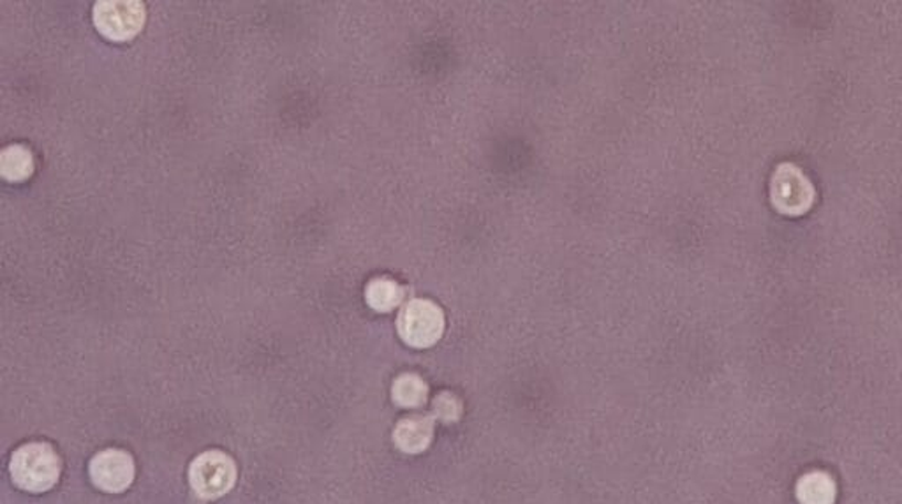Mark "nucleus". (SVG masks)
I'll use <instances>...</instances> for the list:
<instances>
[{"label": "nucleus", "mask_w": 902, "mask_h": 504, "mask_svg": "<svg viewBox=\"0 0 902 504\" xmlns=\"http://www.w3.org/2000/svg\"><path fill=\"white\" fill-rule=\"evenodd\" d=\"M9 471L23 491L44 492L57 483L61 462L49 444H25L14 452Z\"/></svg>", "instance_id": "f257e3e1"}, {"label": "nucleus", "mask_w": 902, "mask_h": 504, "mask_svg": "<svg viewBox=\"0 0 902 504\" xmlns=\"http://www.w3.org/2000/svg\"><path fill=\"white\" fill-rule=\"evenodd\" d=\"M397 330L407 346L425 350L445 334V312L431 300H411L399 312Z\"/></svg>", "instance_id": "f03ea898"}, {"label": "nucleus", "mask_w": 902, "mask_h": 504, "mask_svg": "<svg viewBox=\"0 0 902 504\" xmlns=\"http://www.w3.org/2000/svg\"><path fill=\"white\" fill-rule=\"evenodd\" d=\"M92 18L97 31L108 40L127 41L144 29L145 6L138 0H100Z\"/></svg>", "instance_id": "7ed1b4c3"}, {"label": "nucleus", "mask_w": 902, "mask_h": 504, "mask_svg": "<svg viewBox=\"0 0 902 504\" xmlns=\"http://www.w3.org/2000/svg\"><path fill=\"white\" fill-rule=\"evenodd\" d=\"M189 480L198 496L217 500L235 485L236 468L224 453L206 452L192 462Z\"/></svg>", "instance_id": "20e7f679"}, {"label": "nucleus", "mask_w": 902, "mask_h": 504, "mask_svg": "<svg viewBox=\"0 0 902 504\" xmlns=\"http://www.w3.org/2000/svg\"><path fill=\"white\" fill-rule=\"evenodd\" d=\"M92 482L100 491H126L135 479V464L131 457L120 450H106L94 457L91 462Z\"/></svg>", "instance_id": "39448f33"}, {"label": "nucleus", "mask_w": 902, "mask_h": 504, "mask_svg": "<svg viewBox=\"0 0 902 504\" xmlns=\"http://www.w3.org/2000/svg\"><path fill=\"white\" fill-rule=\"evenodd\" d=\"M434 436V420L431 417H411L395 427L393 441L402 452L422 453L427 450Z\"/></svg>", "instance_id": "423d86ee"}, {"label": "nucleus", "mask_w": 902, "mask_h": 504, "mask_svg": "<svg viewBox=\"0 0 902 504\" xmlns=\"http://www.w3.org/2000/svg\"><path fill=\"white\" fill-rule=\"evenodd\" d=\"M797 500L800 504H834L836 483L827 473L815 471L806 474L797 483Z\"/></svg>", "instance_id": "0eeeda50"}, {"label": "nucleus", "mask_w": 902, "mask_h": 504, "mask_svg": "<svg viewBox=\"0 0 902 504\" xmlns=\"http://www.w3.org/2000/svg\"><path fill=\"white\" fill-rule=\"evenodd\" d=\"M404 288L389 277H375L365 288V300L374 311L390 312L401 305Z\"/></svg>", "instance_id": "6e6552de"}, {"label": "nucleus", "mask_w": 902, "mask_h": 504, "mask_svg": "<svg viewBox=\"0 0 902 504\" xmlns=\"http://www.w3.org/2000/svg\"><path fill=\"white\" fill-rule=\"evenodd\" d=\"M34 171L31 150L23 146H9L0 154V175L9 182H23Z\"/></svg>", "instance_id": "1a4fd4ad"}, {"label": "nucleus", "mask_w": 902, "mask_h": 504, "mask_svg": "<svg viewBox=\"0 0 902 504\" xmlns=\"http://www.w3.org/2000/svg\"><path fill=\"white\" fill-rule=\"evenodd\" d=\"M392 397L401 408H422L427 403V383L416 374H402L393 382Z\"/></svg>", "instance_id": "9d476101"}, {"label": "nucleus", "mask_w": 902, "mask_h": 504, "mask_svg": "<svg viewBox=\"0 0 902 504\" xmlns=\"http://www.w3.org/2000/svg\"><path fill=\"white\" fill-rule=\"evenodd\" d=\"M460 411H463L460 400H458L454 394H449V392H441L436 399H434V415H436L441 421L454 423V421L460 418Z\"/></svg>", "instance_id": "9b49d317"}]
</instances>
